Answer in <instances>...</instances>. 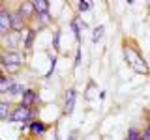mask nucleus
<instances>
[{
  "label": "nucleus",
  "instance_id": "1",
  "mask_svg": "<svg viewBox=\"0 0 150 140\" xmlns=\"http://www.w3.org/2000/svg\"><path fill=\"white\" fill-rule=\"evenodd\" d=\"M26 62V56L25 52H21V50H2V54H0V64H2V67H9V65H19V67H23Z\"/></svg>",
  "mask_w": 150,
  "mask_h": 140
},
{
  "label": "nucleus",
  "instance_id": "2",
  "mask_svg": "<svg viewBox=\"0 0 150 140\" xmlns=\"http://www.w3.org/2000/svg\"><path fill=\"white\" fill-rule=\"evenodd\" d=\"M122 54H124L126 62L131 65V69H133L137 64H141V62L144 60V58H143V54L139 52L137 45H133V43H131V41H128V39L122 43Z\"/></svg>",
  "mask_w": 150,
  "mask_h": 140
},
{
  "label": "nucleus",
  "instance_id": "3",
  "mask_svg": "<svg viewBox=\"0 0 150 140\" xmlns=\"http://www.w3.org/2000/svg\"><path fill=\"white\" fill-rule=\"evenodd\" d=\"M9 123H30L32 121V108L30 106H25V105H21V103H17L15 106H13V110H11V114H9V118H8Z\"/></svg>",
  "mask_w": 150,
  "mask_h": 140
},
{
  "label": "nucleus",
  "instance_id": "4",
  "mask_svg": "<svg viewBox=\"0 0 150 140\" xmlns=\"http://www.w3.org/2000/svg\"><path fill=\"white\" fill-rule=\"evenodd\" d=\"M75 105H77V90L75 88H66L64 92V105H62V114L69 116L75 110Z\"/></svg>",
  "mask_w": 150,
  "mask_h": 140
},
{
  "label": "nucleus",
  "instance_id": "5",
  "mask_svg": "<svg viewBox=\"0 0 150 140\" xmlns=\"http://www.w3.org/2000/svg\"><path fill=\"white\" fill-rule=\"evenodd\" d=\"M21 105H25V106H40L41 105V97H40V92L36 90L34 86H28L25 93H23V97H21Z\"/></svg>",
  "mask_w": 150,
  "mask_h": 140
},
{
  "label": "nucleus",
  "instance_id": "6",
  "mask_svg": "<svg viewBox=\"0 0 150 140\" xmlns=\"http://www.w3.org/2000/svg\"><path fill=\"white\" fill-rule=\"evenodd\" d=\"M9 32H13L11 26V11L4 6H0V36H8Z\"/></svg>",
  "mask_w": 150,
  "mask_h": 140
},
{
  "label": "nucleus",
  "instance_id": "7",
  "mask_svg": "<svg viewBox=\"0 0 150 140\" xmlns=\"http://www.w3.org/2000/svg\"><path fill=\"white\" fill-rule=\"evenodd\" d=\"M28 131H30V138L32 140H41L45 136V133L49 131V125L43 123L41 120H34L28 123Z\"/></svg>",
  "mask_w": 150,
  "mask_h": 140
},
{
  "label": "nucleus",
  "instance_id": "8",
  "mask_svg": "<svg viewBox=\"0 0 150 140\" xmlns=\"http://www.w3.org/2000/svg\"><path fill=\"white\" fill-rule=\"evenodd\" d=\"M23 34L19 32H9L8 36H2V50H19V43H23Z\"/></svg>",
  "mask_w": 150,
  "mask_h": 140
},
{
  "label": "nucleus",
  "instance_id": "9",
  "mask_svg": "<svg viewBox=\"0 0 150 140\" xmlns=\"http://www.w3.org/2000/svg\"><path fill=\"white\" fill-rule=\"evenodd\" d=\"M17 11L21 13L23 17L26 19L28 22H34L36 21V8H34V2H30V0H23L21 4L17 6Z\"/></svg>",
  "mask_w": 150,
  "mask_h": 140
},
{
  "label": "nucleus",
  "instance_id": "10",
  "mask_svg": "<svg viewBox=\"0 0 150 140\" xmlns=\"http://www.w3.org/2000/svg\"><path fill=\"white\" fill-rule=\"evenodd\" d=\"M23 36H25V37H23V49H25V52H28V50H32V47H34V41H36V36H38V30H36L34 26H30Z\"/></svg>",
  "mask_w": 150,
  "mask_h": 140
},
{
  "label": "nucleus",
  "instance_id": "11",
  "mask_svg": "<svg viewBox=\"0 0 150 140\" xmlns=\"http://www.w3.org/2000/svg\"><path fill=\"white\" fill-rule=\"evenodd\" d=\"M69 28H71V32H73L75 39H77V43H81V30H83V28H86V24L79 21V17H75V19H71V22H69Z\"/></svg>",
  "mask_w": 150,
  "mask_h": 140
},
{
  "label": "nucleus",
  "instance_id": "12",
  "mask_svg": "<svg viewBox=\"0 0 150 140\" xmlns=\"http://www.w3.org/2000/svg\"><path fill=\"white\" fill-rule=\"evenodd\" d=\"M13 84H15V77H9V75L2 73V77H0V93H4V95H6Z\"/></svg>",
  "mask_w": 150,
  "mask_h": 140
},
{
  "label": "nucleus",
  "instance_id": "13",
  "mask_svg": "<svg viewBox=\"0 0 150 140\" xmlns=\"http://www.w3.org/2000/svg\"><path fill=\"white\" fill-rule=\"evenodd\" d=\"M11 110H13V106H11V103H9V101H0V120L8 121Z\"/></svg>",
  "mask_w": 150,
  "mask_h": 140
},
{
  "label": "nucleus",
  "instance_id": "14",
  "mask_svg": "<svg viewBox=\"0 0 150 140\" xmlns=\"http://www.w3.org/2000/svg\"><path fill=\"white\" fill-rule=\"evenodd\" d=\"M32 2H34V8H36V13H38V15L47 13V11H49V8H51V2H47V0H32Z\"/></svg>",
  "mask_w": 150,
  "mask_h": 140
},
{
  "label": "nucleus",
  "instance_id": "15",
  "mask_svg": "<svg viewBox=\"0 0 150 140\" xmlns=\"http://www.w3.org/2000/svg\"><path fill=\"white\" fill-rule=\"evenodd\" d=\"M25 90H26V88L23 86V84L15 82L11 88H9V92L6 93V95H9V97H19V99H21V97H23V93H25Z\"/></svg>",
  "mask_w": 150,
  "mask_h": 140
},
{
  "label": "nucleus",
  "instance_id": "16",
  "mask_svg": "<svg viewBox=\"0 0 150 140\" xmlns=\"http://www.w3.org/2000/svg\"><path fill=\"white\" fill-rule=\"evenodd\" d=\"M124 140H141V129L129 127L128 133H126V138H124Z\"/></svg>",
  "mask_w": 150,
  "mask_h": 140
},
{
  "label": "nucleus",
  "instance_id": "17",
  "mask_svg": "<svg viewBox=\"0 0 150 140\" xmlns=\"http://www.w3.org/2000/svg\"><path fill=\"white\" fill-rule=\"evenodd\" d=\"M103 32H105V28H103V26H96V28H94V34H92V41H94V43H98V41L101 39Z\"/></svg>",
  "mask_w": 150,
  "mask_h": 140
},
{
  "label": "nucleus",
  "instance_id": "18",
  "mask_svg": "<svg viewBox=\"0 0 150 140\" xmlns=\"http://www.w3.org/2000/svg\"><path fill=\"white\" fill-rule=\"evenodd\" d=\"M88 9H92V2H84V0L77 2V11L79 13H84V11H88Z\"/></svg>",
  "mask_w": 150,
  "mask_h": 140
},
{
  "label": "nucleus",
  "instance_id": "19",
  "mask_svg": "<svg viewBox=\"0 0 150 140\" xmlns=\"http://www.w3.org/2000/svg\"><path fill=\"white\" fill-rule=\"evenodd\" d=\"M58 39H60V30H54V34H53V49L56 50V52H58V50H60Z\"/></svg>",
  "mask_w": 150,
  "mask_h": 140
},
{
  "label": "nucleus",
  "instance_id": "20",
  "mask_svg": "<svg viewBox=\"0 0 150 140\" xmlns=\"http://www.w3.org/2000/svg\"><path fill=\"white\" fill-rule=\"evenodd\" d=\"M141 140H150V125L148 123L141 129Z\"/></svg>",
  "mask_w": 150,
  "mask_h": 140
},
{
  "label": "nucleus",
  "instance_id": "21",
  "mask_svg": "<svg viewBox=\"0 0 150 140\" xmlns=\"http://www.w3.org/2000/svg\"><path fill=\"white\" fill-rule=\"evenodd\" d=\"M81 58H83V52H81V47L77 49V52H75V65L81 64Z\"/></svg>",
  "mask_w": 150,
  "mask_h": 140
},
{
  "label": "nucleus",
  "instance_id": "22",
  "mask_svg": "<svg viewBox=\"0 0 150 140\" xmlns=\"http://www.w3.org/2000/svg\"><path fill=\"white\" fill-rule=\"evenodd\" d=\"M79 138V131H71V134H69L66 140H77Z\"/></svg>",
  "mask_w": 150,
  "mask_h": 140
},
{
  "label": "nucleus",
  "instance_id": "23",
  "mask_svg": "<svg viewBox=\"0 0 150 140\" xmlns=\"http://www.w3.org/2000/svg\"><path fill=\"white\" fill-rule=\"evenodd\" d=\"M146 123L150 125V106H148V110H146Z\"/></svg>",
  "mask_w": 150,
  "mask_h": 140
},
{
  "label": "nucleus",
  "instance_id": "24",
  "mask_svg": "<svg viewBox=\"0 0 150 140\" xmlns=\"http://www.w3.org/2000/svg\"><path fill=\"white\" fill-rule=\"evenodd\" d=\"M25 140H32V138H25Z\"/></svg>",
  "mask_w": 150,
  "mask_h": 140
}]
</instances>
